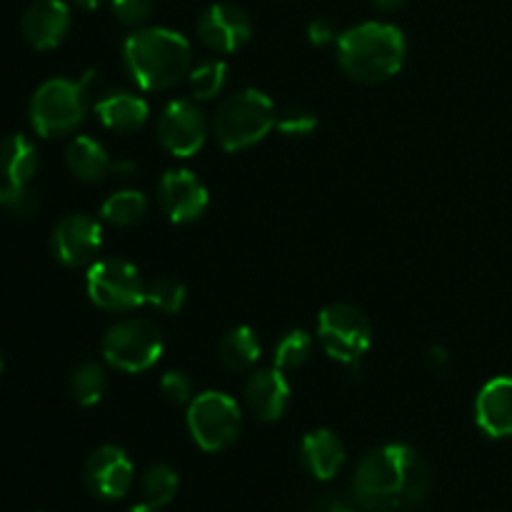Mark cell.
<instances>
[{
  "instance_id": "4",
  "label": "cell",
  "mask_w": 512,
  "mask_h": 512,
  "mask_svg": "<svg viewBox=\"0 0 512 512\" xmlns=\"http://www.w3.org/2000/svg\"><path fill=\"white\" fill-rule=\"evenodd\" d=\"M95 70L80 80L50 78L30 98V125L40 138H60L78 128L88 115Z\"/></svg>"
},
{
  "instance_id": "30",
  "label": "cell",
  "mask_w": 512,
  "mask_h": 512,
  "mask_svg": "<svg viewBox=\"0 0 512 512\" xmlns=\"http://www.w3.org/2000/svg\"><path fill=\"white\" fill-rule=\"evenodd\" d=\"M160 393L168 403L173 405H190V400L195 398L193 395V380L188 378L180 370H170L160 378Z\"/></svg>"
},
{
  "instance_id": "17",
  "label": "cell",
  "mask_w": 512,
  "mask_h": 512,
  "mask_svg": "<svg viewBox=\"0 0 512 512\" xmlns=\"http://www.w3.org/2000/svg\"><path fill=\"white\" fill-rule=\"evenodd\" d=\"M475 423L488 438H512V375H498L480 388Z\"/></svg>"
},
{
  "instance_id": "18",
  "label": "cell",
  "mask_w": 512,
  "mask_h": 512,
  "mask_svg": "<svg viewBox=\"0 0 512 512\" xmlns=\"http://www.w3.org/2000/svg\"><path fill=\"white\" fill-rule=\"evenodd\" d=\"M40 168L38 148L23 133H13L0 140V178L3 190H28L30 180Z\"/></svg>"
},
{
  "instance_id": "41",
  "label": "cell",
  "mask_w": 512,
  "mask_h": 512,
  "mask_svg": "<svg viewBox=\"0 0 512 512\" xmlns=\"http://www.w3.org/2000/svg\"><path fill=\"white\" fill-rule=\"evenodd\" d=\"M0 370H3V358H0Z\"/></svg>"
},
{
  "instance_id": "6",
  "label": "cell",
  "mask_w": 512,
  "mask_h": 512,
  "mask_svg": "<svg viewBox=\"0 0 512 512\" xmlns=\"http://www.w3.org/2000/svg\"><path fill=\"white\" fill-rule=\"evenodd\" d=\"M163 333L153 320L128 318L115 323L100 343L105 363L123 373H145L163 355Z\"/></svg>"
},
{
  "instance_id": "5",
  "label": "cell",
  "mask_w": 512,
  "mask_h": 512,
  "mask_svg": "<svg viewBox=\"0 0 512 512\" xmlns=\"http://www.w3.org/2000/svg\"><path fill=\"white\" fill-rule=\"evenodd\" d=\"M275 105L263 90L243 88L218 105L213 118V135L228 153L258 145L275 128Z\"/></svg>"
},
{
  "instance_id": "9",
  "label": "cell",
  "mask_w": 512,
  "mask_h": 512,
  "mask_svg": "<svg viewBox=\"0 0 512 512\" xmlns=\"http://www.w3.org/2000/svg\"><path fill=\"white\" fill-rule=\"evenodd\" d=\"M85 290L93 305L110 313H128L145 303V280L128 260L105 258L90 265Z\"/></svg>"
},
{
  "instance_id": "3",
  "label": "cell",
  "mask_w": 512,
  "mask_h": 512,
  "mask_svg": "<svg viewBox=\"0 0 512 512\" xmlns=\"http://www.w3.org/2000/svg\"><path fill=\"white\" fill-rule=\"evenodd\" d=\"M408 55L403 30L390 23H363L338 38V63L358 83H383L400 73Z\"/></svg>"
},
{
  "instance_id": "27",
  "label": "cell",
  "mask_w": 512,
  "mask_h": 512,
  "mask_svg": "<svg viewBox=\"0 0 512 512\" xmlns=\"http://www.w3.org/2000/svg\"><path fill=\"white\" fill-rule=\"evenodd\" d=\"M185 298H188V293H185V285L180 280L153 278L145 283V303L158 310V313H180L185 305Z\"/></svg>"
},
{
  "instance_id": "36",
  "label": "cell",
  "mask_w": 512,
  "mask_h": 512,
  "mask_svg": "<svg viewBox=\"0 0 512 512\" xmlns=\"http://www.w3.org/2000/svg\"><path fill=\"white\" fill-rule=\"evenodd\" d=\"M370 3L380 10H398L405 0H370Z\"/></svg>"
},
{
  "instance_id": "21",
  "label": "cell",
  "mask_w": 512,
  "mask_h": 512,
  "mask_svg": "<svg viewBox=\"0 0 512 512\" xmlns=\"http://www.w3.org/2000/svg\"><path fill=\"white\" fill-rule=\"evenodd\" d=\"M65 163L80 183H98L113 170V160H110L105 145L90 135H78L70 140L68 150H65Z\"/></svg>"
},
{
  "instance_id": "10",
  "label": "cell",
  "mask_w": 512,
  "mask_h": 512,
  "mask_svg": "<svg viewBox=\"0 0 512 512\" xmlns=\"http://www.w3.org/2000/svg\"><path fill=\"white\" fill-rule=\"evenodd\" d=\"M155 133L160 145L175 158H190L203 148L208 138V123L203 110L193 100H173L160 113Z\"/></svg>"
},
{
  "instance_id": "19",
  "label": "cell",
  "mask_w": 512,
  "mask_h": 512,
  "mask_svg": "<svg viewBox=\"0 0 512 512\" xmlns=\"http://www.w3.org/2000/svg\"><path fill=\"white\" fill-rule=\"evenodd\" d=\"M300 460L315 480H333L345 465V445L333 430L318 428L300 443Z\"/></svg>"
},
{
  "instance_id": "14",
  "label": "cell",
  "mask_w": 512,
  "mask_h": 512,
  "mask_svg": "<svg viewBox=\"0 0 512 512\" xmlns=\"http://www.w3.org/2000/svg\"><path fill=\"white\" fill-rule=\"evenodd\" d=\"M198 38L213 53H235L253 38V23L238 5L215 3L200 13Z\"/></svg>"
},
{
  "instance_id": "29",
  "label": "cell",
  "mask_w": 512,
  "mask_h": 512,
  "mask_svg": "<svg viewBox=\"0 0 512 512\" xmlns=\"http://www.w3.org/2000/svg\"><path fill=\"white\" fill-rule=\"evenodd\" d=\"M275 128L288 138H305L318 128V115L308 108H300V105H290L275 118Z\"/></svg>"
},
{
  "instance_id": "26",
  "label": "cell",
  "mask_w": 512,
  "mask_h": 512,
  "mask_svg": "<svg viewBox=\"0 0 512 512\" xmlns=\"http://www.w3.org/2000/svg\"><path fill=\"white\" fill-rule=\"evenodd\" d=\"M190 93L198 100H210L218 98L223 93L225 83H228V65L223 60H203L200 65L190 68L188 73Z\"/></svg>"
},
{
  "instance_id": "28",
  "label": "cell",
  "mask_w": 512,
  "mask_h": 512,
  "mask_svg": "<svg viewBox=\"0 0 512 512\" xmlns=\"http://www.w3.org/2000/svg\"><path fill=\"white\" fill-rule=\"evenodd\" d=\"M313 353V338L305 330H290L275 345V368L280 370H298L303 368Z\"/></svg>"
},
{
  "instance_id": "24",
  "label": "cell",
  "mask_w": 512,
  "mask_h": 512,
  "mask_svg": "<svg viewBox=\"0 0 512 512\" xmlns=\"http://www.w3.org/2000/svg\"><path fill=\"white\" fill-rule=\"evenodd\" d=\"M108 390V375L98 363H80L70 375V395L80 408H93Z\"/></svg>"
},
{
  "instance_id": "12",
  "label": "cell",
  "mask_w": 512,
  "mask_h": 512,
  "mask_svg": "<svg viewBox=\"0 0 512 512\" xmlns=\"http://www.w3.org/2000/svg\"><path fill=\"white\" fill-rule=\"evenodd\" d=\"M103 245V225L85 213H73L60 220L50 235V248L65 268L90 265Z\"/></svg>"
},
{
  "instance_id": "20",
  "label": "cell",
  "mask_w": 512,
  "mask_h": 512,
  "mask_svg": "<svg viewBox=\"0 0 512 512\" xmlns=\"http://www.w3.org/2000/svg\"><path fill=\"white\" fill-rule=\"evenodd\" d=\"M95 113L100 123L115 133H135L150 118V108L145 98L130 90H110L103 98L95 100Z\"/></svg>"
},
{
  "instance_id": "32",
  "label": "cell",
  "mask_w": 512,
  "mask_h": 512,
  "mask_svg": "<svg viewBox=\"0 0 512 512\" xmlns=\"http://www.w3.org/2000/svg\"><path fill=\"white\" fill-rule=\"evenodd\" d=\"M3 208H8L10 213L25 218V215L33 213L38 208V200H35L33 190H3Z\"/></svg>"
},
{
  "instance_id": "39",
  "label": "cell",
  "mask_w": 512,
  "mask_h": 512,
  "mask_svg": "<svg viewBox=\"0 0 512 512\" xmlns=\"http://www.w3.org/2000/svg\"><path fill=\"white\" fill-rule=\"evenodd\" d=\"M328 512H355V510L348 508V505H335V508H330Z\"/></svg>"
},
{
  "instance_id": "22",
  "label": "cell",
  "mask_w": 512,
  "mask_h": 512,
  "mask_svg": "<svg viewBox=\"0 0 512 512\" xmlns=\"http://www.w3.org/2000/svg\"><path fill=\"white\" fill-rule=\"evenodd\" d=\"M218 355L225 368L235 370V373H243V370H250L258 363L260 355H263V348H260V340L253 328L238 325V328L225 333V338L220 340Z\"/></svg>"
},
{
  "instance_id": "2",
  "label": "cell",
  "mask_w": 512,
  "mask_h": 512,
  "mask_svg": "<svg viewBox=\"0 0 512 512\" xmlns=\"http://www.w3.org/2000/svg\"><path fill=\"white\" fill-rule=\"evenodd\" d=\"M125 70L148 93L168 90L190 73L193 50L180 33L168 28H140L123 45Z\"/></svg>"
},
{
  "instance_id": "1",
  "label": "cell",
  "mask_w": 512,
  "mask_h": 512,
  "mask_svg": "<svg viewBox=\"0 0 512 512\" xmlns=\"http://www.w3.org/2000/svg\"><path fill=\"white\" fill-rule=\"evenodd\" d=\"M428 490V463L405 443L373 448L353 473V498L368 512H405L423 503Z\"/></svg>"
},
{
  "instance_id": "37",
  "label": "cell",
  "mask_w": 512,
  "mask_h": 512,
  "mask_svg": "<svg viewBox=\"0 0 512 512\" xmlns=\"http://www.w3.org/2000/svg\"><path fill=\"white\" fill-rule=\"evenodd\" d=\"M73 3L83 10H98L105 0H73Z\"/></svg>"
},
{
  "instance_id": "15",
  "label": "cell",
  "mask_w": 512,
  "mask_h": 512,
  "mask_svg": "<svg viewBox=\"0 0 512 512\" xmlns=\"http://www.w3.org/2000/svg\"><path fill=\"white\" fill-rule=\"evenodd\" d=\"M20 30L35 50H53L70 30V8L63 0H33L20 20Z\"/></svg>"
},
{
  "instance_id": "38",
  "label": "cell",
  "mask_w": 512,
  "mask_h": 512,
  "mask_svg": "<svg viewBox=\"0 0 512 512\" xmlns=\"http://www.w3.org/2000/svg\"><path fill=\"white\" fill-rule=\"evenodd\" d=\"M128 512H160V508H153V505L140 503V505H133V508H130Z\"/></svg>"
},
{
  "instance_id": "7",
  "label": "cell",
  "mask_w": 512,
  "mask_h": 512,
  "mask_svg": "<svg viewBox=\"0 0 512 512\" xmlns=\"http://www.w3.org/2000/svg\"><path fill=\"white\" fill-rule=\"evenodd\" d=\"M188 433L205 453L228 450L238 440L243 413L240 405L220 390H205L188 405Z\"/></svg>"
},
{
  "instance_id": "25",
  "label": "cell",
  "mask_w": 512,
  "mask_h": 512,
  "mask_svg": "<svg viewBox=\"0 0 512 512\" xmlns=\"http://www.w3.org/2000/svg\"><path fill=\"white\" fill-rule=\"evenodd\" d=\"M178 488H180L178 473L165 463L150 465V468L143 473V480H140V495H143V503L153 505V508H165V505L175 498Z\"/></svg>"
},
{
  "instance_id": "11",
  "label": "cell",
  "mask_w": 512,
  "mask_h": 512,
  "mask_svg": "<svg viewBox=\"0 0 512 512\" xmlns=\"http://www.w3.org/2000/svg\"><path fill=\"white\" fill-rule=\"evenodd\" d=\"M135 480L133 460L118 445H103L85 460L83 483L98 500H123Z\"/></svg>"
},
{
  "instance_id": "16",
  "label": "cell",
  "mask_w": 512,
  "mask_h": 512,
  "mask_svg": "<svg viewBox=\"0 0 512 512\" xmlns=\"http://www.w3.org/2000/svg\"><path fill=\"white\" fill-rule=\"evenodd\" d=\"M245 405L250 413L263 423H275L285 415L290 405V383L285 370L265 368L258 370L245 383Z\"/></svg>"
},
{
  "instance_id": "34",
  "label": "cell",
  "mask_w": 512,
  "mask_h": 512,
  "mask_svg": "<svg viewBox=\"0 0 512 512\" xmlns=\"http://www.w3.org/2000/svg\"><path fill=\"white\" fill-rule=\"evenodd\" d=\"M450 358L448 353H445L443 348H430L428 350V365L433 373H445V368H448Z\"/></svg>"
},
{
  "instance_id": "23",
  "label": "cell",
  "mask_w": 512,
  "mask_h": 512,
  "mask_svg": "<svg viewBox=\"0 0 512 512\" xmlns=\"http://www.w3.org/2000/svg\"><path fill=\"white\" fill-rule=\"evenodd\" d=\"M145 213H148V198L140 190H118L100 208V218L113 228L138 225L145 218Z\"/></svg>"
},
{
  "instance_id": "8",
  "label": "cell",
  "mask_w": 512,
  "mask_h": 512,
  "mask_svg": "<svg viewBox=\"0 0 512 512\" xmlns=\"http://www.w3.org/2000/svg\"><path fill=\"white\" fill-rule=\"evenodd\" d=\"M318 340L333 360L358 365L373 345V328L355 305L330 303L318 315Z\"/></svg>"
},
{
  "instance_id": "13",
  "label": "cell",
  "mask_w": 512,
  "mask_h": 512,
  "mask_svg": "<svg viewBox=\"0 0 512 512\" xmlns=\"http://www.w3.org/2000/svg\"><path fill=\"white\" fill-rule=\"evenodd\" d=\"M158 200L170 223H193L208 210L210 195L193 170H168L158 183Z\"/></svg>"
},
{
  "instance_id": "33",
  "label": "cell",
  "mask_w": 512,
  "mask_h": 512,
  "mask_svg": "<svg viewBox=\"0 0 512 512\" xmlns=\"http://www.w3.org/2000/svg\"><path fill=\"white\" fill-rule=\"evenodd\" d=\"M308 38H310V43L318 45V48H323V45L338 40L340 35H338V30H335V25L330 23V20L315 18L313 23H310V28H308Z\"/></svg>"
},
{
  "instance_id": "35",
  "label": "cell",
  "mask_w": 512,
  "mask_h": 512,
  "mask_svg": "<svg viewBox=\"0 0 512 512\" xmlns=\"http://www.w3.org/2000/svg\"><path fill=\"white\" fill-rule=\"evenodd\" d=\"M110 173L120 175V178H130L135 173V163L133 160H120V163H113V170Z\"/></svg>"
},
{
  "instance_id": "31",
  "label": "cell",
  "mask_w": 512,
  "mask_h": 512,
  "mask_svg": "<svg viewBox=\"0 0 512 512\" xmlns=\"http://www.w3.org/2000/svg\"><path fill=\"white\" fill-rule=\"evenodd\" d=\"M113 13L120 23L140 25L153 13V0H110Z\"/></svg>"
},
{
  "instance_id": "40",
  "label": "cell",
  "mask_w": 512,
  "mask_h": 512,
  "mask_svg": "<svg viewBox=\"0 0 512 512\" xmlns=\"http://www.w3.org/2000/svg\"><path fill=\"white\" fill-rule=\"evenodd\" d=\"M0 205H3V188H0Z\"/></svg>"
}]
</instances>
